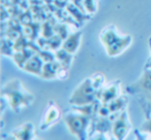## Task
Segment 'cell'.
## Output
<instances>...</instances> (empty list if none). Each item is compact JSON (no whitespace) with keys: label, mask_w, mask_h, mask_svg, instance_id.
I'll return each mask as SVG.
<instances>
[{"label":"cell","mask_w":151,"mask_h":140,"mask_svg":"<svg viewBox=\"0 0 151 140\" xmlns=\"http://www.w3.org/2000/svg\"><path fill=\"white\" fill-rule=\"evenodd\" d=\"M99 38L105 46L107 55L110 57L120 55L129 46L132 40L130 35H120L117 31V28L114 25H110L104 28L99 34Z\"/></svg>","instance_id":"1"},{"label":"cell","mask_w":151,"mask_h":140,"mask_svg":"<svg viewBox=\"0 0 151 140\" xmlns=\"http://www.w3.org/2000/svg\"><path fill=\"white\" fill-rule=\"evenodd\" d=\"M2 96L6 97L7 103L15 112H19L22 107L29 106L33 96L28 93L19 80H12L2 88Z\"/></svg>","instance_id":"2"},{"label":"cell","mask_w":151,"mask_h":140,"mask_svg":"<svg viewBox=\"0 0 151 140\" xmlns=\"http://www.w3.org/2000/svg\"><path fill=\"white\" fill-rule=\"evenodd\" d=\"M91 119L92 117L83 114L77 110L67 111L63 114V121L67 129L73 136L80 140L87 139V136H89L88 128L91 124Z\"/></svg>","instance_id":"3"},{"label":"cell","mask_w":151,"mask_h":140,"mask_svg":"<svg viewBox=\"0 0 151 140\" xmlns=\"http://www.w3.org/2000/svg\"><path fill=\"white\" fill-rule=\"evenodd\" d=\"M97 92L99 90L93 86L91 78H86L73 92L70 99H69V103L75 106L88 104L95 100H99Z\"/></svg>","instance_id":"4"},{"label":"cell","mask_w":151,"mask_h":140,"mask_svg":"<svg viewBox=\"0 0 151 140\" xmlns=\"http://www.w3.org/2000/svg\"><path fill=\"white\" fill-rule=\"evenodd\" d=\"M132 129V125L128 119L127 111L124 109L119 114V117L113 122V127H112V132L116 139L122 140L126 138L128 132Z\"/></svg>","instance_id":"5"},{"label":"cell","mask_w":151,"mask_h":140,"mask_svg":"<svg viewBox=\"0 0 151 140\" xmlns=\"http://www.w3.org/2000/svg\"><path fill=\"white\" fill-rule=\"evenodd\" d=\"M66 76V69L63 68L58 61H52V62H47L44 64L40 77L44 80H54L57 77L60 80H64Z\"/></svg>","instance_id":"6"},{"label":"cell","mask_w":151,"mask_h":140,"mask_svg":"<svg viewBox=\"0 0 151 140\" xmlns=\"http://www.w3.org/2000/svg\"><path fill=\"white\" fill-rule=\"evenodd\" d=\"M61 117V109L54 101H49L47 108L45 110L44 117L40 123V130H46L49 127L56 124Z\"/></svg>","instance_id":"7"},{"label":"cell","mask_w":151,"mask_h":140,"mask_svg":"<svg viewBox=\"0 0 151 140\" xmlns=\"http://www.w3.org/2000/svg\"><path fill=\"white\" fill-rule=\"evenodd\" d=\"M120 91H121L120 90V80H115V82H111L107 88L103 87L99 89L97 92V99L101 103L106 104V103L111 102L114 99L119 97L121 95Z\"/></svg>","instance_id":"8"},{"label":"cell","mask_w":151,"mask_h":140,"mask_svg":"<svg viewBox=\"0 0 151 140\" xmlns=\"http://www.w3.org/2000/svg\"><path fill=\"white\" fill-rule=\"evenodd\" d=\"M128 90H132L134 93L144 92L146 94L151 92V68L146 69L143 73V75L140 77V80H137L134 85L128 88Z\"/></svg>","instance_id":"9"},{"label":"cell","mask_w":151,"mask_h":140,"mask_svg":"<svg viewBox=\"0 0 151 140\" xmlns=\"http://www.w3.org/2000/svg\"><path fill=\"white\" fill-rule=\"evenodd\" d=\"M42 67H44V60H42V57L38 55V53H36V54H34L33 56L25 63V65H24V67H23V70L40 77L42 71Z\"/></svg>","instance_id":"10"},{"label":"cell","mask_w":151,"mask_h":140,"mask_svg":"<svg viewBox=\"0 0 151 140\" xmlns=\"http://www.w3.org/2000/svg\"><path fill=\"white\" fill-rule=\"evenodd\" d=\"M81 37H82V32L81 31L71 33L70 35H68L63 40L61 48L66 50V52L70 53V54H76V52L79 48V45H80Z\"/></svg>","instance_id":"11"},{"label":"cell","mask_w":151,"mask_h":140,"mask_svg":"<svg viewBox=\"0 0 151 140\" xmlns=\"http://www.w3.org/2000/svg\"><path fill=\"white\" fill-rule=\"evenodd\" d=\"M40 50H37L35 48H32V46H29V48H25L23 50H20V52H16L15 54L13 55V58H14V61L16 62V64L20 67V68L23 69L24 65L25 63L33 56L34 54L38 53Z\"/></svg>","instance_id":"12"},{"label":"cell","mask_w":151,"mask_h":140,"mask_svg":"<svg viewBox=\"0 0 151 140\" xmlns=\"http://www.w3.org/2000/svg\"><path fill=\"white\" fill-rule=\"evenodd\" d=\"M13 135L15 136L16 139H22V140H29V139H34V127L32 124L27 123L24 124L23 126L18 128L16 131L13 132Z\"/></svg>","instance_id":"13"},{"label":"cell","mask_w":151,"mask_h":140,"mask_svg":"<svg viewBox=\"0 0 151 140\" xmlns=\"http://www.w3.org/2000/svg\"><path fill=\"white\" fill-rule=\"evenodd\" d=\"M65 9L68 11V14L71 16L73 18H75V20L78 23L82 24L83 22L88 21L90 19V16H87L85 11H83L81 9H79L75 3H67L66 6H65Z\"/></svg>","instance_id":"14"},{"label":"cell","mask_w":151,"mask_h":140,"mask_svg":"<svg viewBox=\"0 0 151 140\" xmlns=\"http://www.w3.org/2000/svg\"><path fill=\"white\" fill-rule=\"evenodd\" d=\"M127 103H128L127 96L120 95L119 97L114 99L113 101H111L109 103H106V104H107L109 110L111 111V113H115V112H121L122 110H124L125 107L127 106Z\"/></svg>","instance_id":"15"},{"label":"cell","mask_w":151,"mask_h":140,"mask_svg":"<svg viewBox=\"0 0 151 140\" xmlns=\"http://www.w3.org/2000/svg\"><path fill=\"white\" fill-rule=\"evenodd\" d=\"M55 56H56V60L60 63L61 66L66 70H68L69 66L71 64V61H73V55L61 48L60 50L58 48L57 50H55Z\"/></svg>","instance_id":"16"},{"label":"cell","mask_w":151,"mask_h":140,"mask_svg":"<svg viewBox=\"0 0 151 140\" xmlns=\"http://www.w3.org/2000/svg\"><path fill=\"white\" fill-rule=\"evenodd\" d=\"M42 26L37 23V22H32L31 24H28V25L24 26L23 27V34L29 39L33 40L37 37V34L40 32V28Z\"/></svg>","instance_id":"17"},{"label":"cell","mask_w":151,"mask_h":140,"mask_svg":"<svg viewBox=\"0 0 151 140\" xmlns=\"http://www.w3.org/2000/svg\"><path fill=\"white\" fill-rule=\"evenodd\" d=\"M40 32H42V35L44 38H50L54 35L55 33V25L54 23L50 21V20H47L45 21V23L40 27Z\"/></svg>","instance_id":"18"},{"label":"cell","mask_w":151,"mask_h":140,"mask_svg":"<svg viewBox=\"0 0 151 140\" xmlns=\"http://www.w3.org/2000/svg\"><path fill=\"white\" fill-rule=\"evenodd\" d=\"M91 80H92V84L97 90H99L101 88L104 87V82H105V75L101 72H97V73L93 74L91 76Z\"/></svg>","instance_id":"19"},{"label":"cell","mask_w":151,"mask_h":140,"mask_svg":"<svg viewBox=\"0 0 151 140\" xmlns=\"http://www.w3.org/2000/svg\"><path fill=\"white\" fill-rule=\"evenodd\" d=\"M84 9L87 13L93 14L96 11V1L95 0H84Z\"/></svg>","instance_id":"20"},{"label":"cell","mask_w":151,"mask_h":140,"mask_svg":"<svg viewBox=\"0 0 151 140\" xmlns=\"http://www.w3.org/2000/svg\"><path fill=\"white\" fill-rule=\"evenodd\" d=\"M38 55L42 57V59L44 60V62H52V61L56 60V56H55V54L47 52V50H40V52H38Z\"/></svg>","instance_id":"21"},{"label":"cell","mask_w":151,"mask_h":140,"mask_svg":"<svg viewBox=\"0 0 151 140\" xmlns=\"http://www.w3.org/2000/svg\"><path fill=\"white\" fill-rule=\"evenodd\" d=\"M67 27L66 25H55V32L59 35L63 40L67 37Z\"/></svg>","instance_id":"22"},{"label":"cell","mask_w":151,"mask_h":140,"mask_svg":"<svg viewBox=\"0 0 151 140\" xmlns=\"http://www.w3.org/2000/svg\"><path fill=\"white\" fill-rule=\"evenodd\" d=\"M140 131L146 132V133H148L151 135V115L147 117L146 122H145V123L142 125V127L140 128Z\"/></svg>","instance_id":"23"},{"label":"cell","mask_w":151,"mask_h":140,"mask_svg":"<svg viewBox=\"0 0 151 140\" xmlns=\"http://www.w3.org/2000/svg\"><path fill=\"white\" fill-rule=\"evenodd\" d=\"M150 48H151V40H150Z\"/></svg>","instance_id":"24"}]
</instances>
